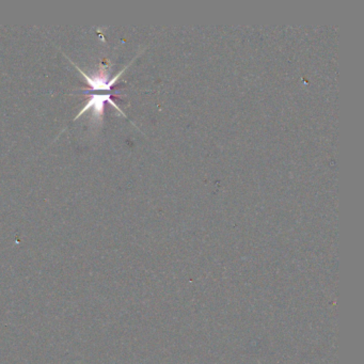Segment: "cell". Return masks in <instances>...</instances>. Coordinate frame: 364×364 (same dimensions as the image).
<instances>
[{
    "label": "cell",
    "instance_id": "cell-2",
    "mask_svg": "<svg viewBox=\"0 0 364 364\" xmlns=\"http://www.w3.org/2000/svg\"><path fill=\"white\" fill-rule=\"evenodd\" d=\"M106 102H108L109 104L115 106V108L119 111V113H122V111L118 108V106L115 105V104L113 103V99H111V94H93L92 97H90V99L85 103V107L81 109L80 113L76 115L75 120L78 119V118L81 117L83 113L91 111V109L93 111V115H94L95 118H97V119H99V118L103 115L104 106H105Z\"/></svg>",
    "mask_w": 364,
    "mask_h": 364
},
{
    "label": "cell",
    "instance_id": "cell-1",
    "mask_svg": "<svg viewBox=\"0 0 364 364\" xmlns=\"http://www.w3.org/2000/svg\"><path fill=\"white\" fill-rule=\"evenodd\" d=\"M75 68L77 69L79 73L83 75V78L85 79V81L88 83V85H90L91 90L92 91H111V88H113V85H115V81L118 80L120 76H121L122 73L124 72L121 71L117 76L113 77L111 79H108V77L104 75V71H101L99 74L91 75L85 74L80 68L76 66L74 63Z\"/></svg>",
    "mask_w": 364,
    "mask_h": 364
}]
</instances>
